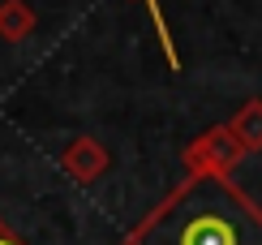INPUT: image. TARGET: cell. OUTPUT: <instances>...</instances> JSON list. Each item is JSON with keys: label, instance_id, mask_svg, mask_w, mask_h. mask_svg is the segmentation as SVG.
Listing matches in <instances>:
<instances>
[{"label": "cell", "instance_id": "obj_2", "mask_svg": "<svg viewBox=\"0 0 262 245\" xmlns=\"http://www.w3.org/2000/svg\"><path fill=\"white\" fill-rule=\"evenodd\" d=\"M249 151L236 142V133L228 125H211L206 133H198V138L181 151V164H185L189 176H232V168Z\"/></svg>", "mask_w": 262, "mask_h": 245}, {"label": "cell", "instance_id": "obj_4", "mask_svg": "<svg viewBox=\"0 0 262 245\" xmlns=\"http://www.w3.org/2000/svg\"><path fill=\"white\" fill-rule=\"evenodd\" d=\"M35 26H39V17H35V9H30L26 0H0V39L5 43L30 39Z\"/></svg>", "mask_w": 262, "mask_h": 245}, {"label": "cell", "instance_id": "obj_6", "mask_svg": "<svg viewBox=\"0 0 262 245\" xmlns=\"http://www.w3.org/2000/svg\"><path fill=\"white\" fill-rule=\"evenodd\" d=\"M142 5L150 9V26H155V35H159V48H163V56H168V65H172V69H181V56H177V43H172V30H168V17H163L159 0H142Z\"/></svg>", "mask_w": 262, "mask_h": 245}, {"label": "cell", "instance_id": "obj_7", "mask_svg": "<svg viewBox=\"0 0 262 245\" xmlns=\"http://www.w3.org/2000/svg\"><path fill=\"white\" fill-rule=\"evenodd\" d=\"M0 245H21V237H17V232L9 228V224H5V219H0Z\"/></svg>", "mask_w": 262, "mask_h": 245}, {"label": "cell", "instance_id": "obj_1", "mask_svg": "<svg viewBox=\"0 0 262 245\" xmlns=\"http://www.w3.org/2000/svg\"><path fill=\"white\" fill-rule=\"evenodd\" d=\"M125 245H262V207L232 176H185Z\"/></svg>", "mask_w": 262, "mask_h": 245}, {"label": "cell", "instance_id": "obj_3", "mask_svg": "<svg viewBox=\"0 0 262 245\" xmlns=\"http://www.w3.org/2000/svg\"><path fill=\"white\" fill-rule=\"evenodd\" d=\"M60 164H64V172H69L73 181L91 185V181H99V176L107 172V147L99 138H78L69 151L60 155Z\"/></svg>", "mask_w": 262, "mask_h": 245}, {"label": "cell", "instance_id": "obj_5", "mask_svg": "<svg viewBox=\"0 0 262 245\" xmlns=\"http://www.w3.org/2000/svg\"><path fill=\"white\" fill-rule=\"evenodd\" d=\"M228 129L236 133V142L245 151H262V99H245L236 108V116L228 120Z\"/></svg>", "mask_w": 262, "mask_h": 245}]
</instances>
